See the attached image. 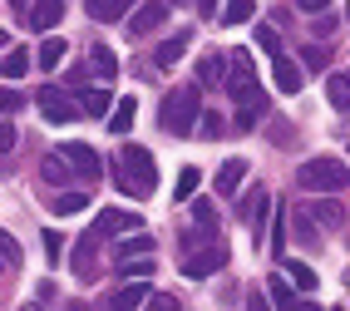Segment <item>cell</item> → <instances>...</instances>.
<instances>
[{
  "label": "cell",
  "mask_w": 350,
  "mask_h": 311,
  "mask_svg": "<svg viewBox=\"0 0 350 311\" xmlns=\"http://www.w3.org/2000/svg\"><path fill=\"white\" fill-rule=\"evenodd\" d=\"M129 252H153V242H148V237H133V242L119 247V257H129Z\"/></svg>",
  "instance_id": "cell-40"
},
{
  "label": "cell",
  "mask_w": 350,
  "mask_h": 311,
  "mask_svg": "<svg viewBox=\"0 0 350 311\" xmlns=\"http://www.w3.org/2000/svg\"><path fill=\"white\" fill-rule=\"evenodd\" d=\"M144 227V218H133V212H124V208H104L99 212V223H94V232L99 237H113V232H138Z\"/></svg>",
  "instance_id": "cell-8"
},
{
  "label": "cell",
  "mask_w": 350,
  "mask_h": 311,
  "mask_svg": "<svg viewBox=\"0 0 350 311\" xmlns=\"http://www.w3.org/2000/svg\"><path fill=\"white\" fill-rule=\"evenodd\" d=\"M25 5H30V0H10V10H25Z\"/></svg>",
  "instance_id": "cell-47"
},
{
  "label": "cell",
  "mask_w": 350,
  "mask_h": 311,
  "mask_svg": "<svg viewBox=\"0 0 350 311\" xmlns=\"http://www.w3.org/2000/svg\"><path fill=\"white\" fill-rule=\"evenodd\" d=\"M44 252H50V262H59V252H64V237L50 232V227H44Z\"/></svg>",
  "instance_id": "cell-39"
},
{
  "label": "cell",
  "mask_w": 350,
  "mask_h": 311,
  "mask_svg": "<svg viewBox=\"0 0 350 311\" xmlns=\"http://www.w3.org/2000/svg\"><path fill=\"white\" fill-rule=\"evenodd\" d=\"M119 267L133 272V277H148L153 272V257H119Z\"/></svg>",
  "instance_id": "cell-33"
},
{
  "label": "cell",
  "mask_w": 350,
  "mask_h": 311,
  "mask_svg": "<svg viewBox=\"0 0 350 311\" xmlns=\"http://www.w3.org/2000/svg\"><path fill=\"white\" fill-rule=\"evenodd\" d=\"M89 208V193H59L55 198V212H84Z\"/></svg>",
  "instance_id": "cell-30"
},
{
  "label": "cell",
  "mask_w": 350,
  "mask_h": 311,
  "mask_svg": "<svg viewBox=\"0 0 350 311\" xmlns=\"http://www.w3.org/2000/svg\"><path fill=\"white\" fill-rule=\"evenodd\" d=\"M227 267V247H213V252H193V257H183V277H213Z\"/></svg>",
  "instance_id": "cell-7"
},
{
  "label": "cell",
  "mask_w": 350,
  "mask_h": 311,
  "mask_svg": "<svg viewBox=\"0 0 350 311\" xmlns=\"http://www.w3.org/2000/svg\"><path fill=\"white\" fill-rule=\"evenodd\" d=\"M198 124H202V99H198V89H193V84L173 89L168 99H163V129H168L173 138H188Z\"/></svg>",
  "instance_id": "cell-2"
},
{
  "label": "cell",
  "mask_w": 350,
  "mask_h": 311,
  "mask_svg": "<svg viewBox=\"0 0 350 311\" xmlns=\"http://www.w3.org/2000/svg\"><path fill=\"white\" fill-rule=\"evenodd\" d=\"M311 218H316L321 227H340L345 212H340V203H316V208H311Z\"/></svg>",
  "instance_id": "cell-28"
},
{
  "label": "cell",
  "mask_w": 350,
  "mask_h": 311,
  "mask_svg": "<svg viewBox=\"0 0 350 311\" xmlns=\"http://www.w3.org/2000/svg\"><path fill=\"white\" fill-rule=\"evenodd\" d=\"M69 169H75V163H69L64 153H50V158L40 163V173H44V183H50V188H64V183H69Z\"/></svg>",
  "instance_id": "cell-16"
},
{
  "label": "cell",
  "mask_w": 350,
  "mask_h": 311,
  "mask_svg": "<svg viewBox=\"0 0 350 311\" xmlns=\"http://www.w3.org/2000/svg\"><path fill=\"white\" fill-rule=\"evenodd\" d=\"M271 301L276 306H296V292L286 286V277H271Z\"/></svg>",
  "instance_id": "cell-32"
},
{
  "label": "cell",
  "mask_w": 350,
  "mask_h": 311,
  "mask_svg": "<svg viewBox=\"0 0 350 311\" xmlns=\"http://www.w3.org/2000/svg\"><path fill=\"white\" fill-rule=\"evenodd\" d=\"M345 15H350V0H345Z\"/></svg>",
  "instance_id": "cell-48"
},
{
  "label": "cell",
  "mask_w": 350,
  "mask_h": 311,
  "mask_svg": "<svg viewBox=\"0 0 350 311\" xmlns=\"http://www.w3.org/2000/svg\"><path fill=\"white\" fill-rule=\"evenodd\" d=\"M148 306H158V311H173L178 301H173V297H158V292H153V297H148Z\"/></svg>",
  "instance_id": "cell-45"
},
{
  "label": "cell",
  "mask_w": 350,
  "mask_h": 311,
  "mask_svg": "<svg viewBox=\"0 0 350 311\" xmlns=\"http://www.w3.org/2000/svg\"><path fill=\"white\" fill-rule=\"evenodd\" d=\"M296 183L311 188V193H340V188L350 183V169L340 158H306L301 173H296Z\"/></svg>",
  "instance_id": "cell-3"
},
{
  "label": "cell",
  "mask_w": 350,
  "mask_h": 311,
  "mask_svg": "<svg viewBox=\"0 0 350 311\" xmlns=\"http://www.w3.org/2000/svg\"><path fill=\"white\" fill-rule=\"evenodd\" d=\"M188 45H193V30H178L173 40H163V45H158V55H153V60H158V69H168V64H178L183 55H188Z\"/></svg>",
  "instance_id": "cell-13"
},
{
  "label": "cell",
  "mask_w": 350,
  "mask_h": 311,
  "mask_svg": "<svg viewBox=\"0 0 350 311\" xmlns=\"http://www.w3.org/2000/svg\"><path fill=\"white\" fill-rule=\"evenodd\" d=\"M59 153L75 163V178H84L89 188L99 183V173H104V163H99V153L94 149H84V143H59Z\"/></svg>",
  "instance_id": "cell-6"
},
{
  "label": "cell",
  "mask_w": 350,
  "mask_h": 311,
  "mask_svg": "<svg viewBox=\"0 0 350 311\" xmlns=\"http://www.w3.org/2000/svg\"><path fill=\"white\" fill-rule=\"evenodd\" d=\"M59 20H64V0H35L25 25H30V30H44V35H50V30L59 25Z\"/></svg>",
  "instance_id": "cell-9"
},
{
  "label": "cell",
  "mask_w": 350,
  "mask_h": 311,
  "mask_svg": "<svg viewBox=\"0 0 350 311\" xmlns=\"http://www.w3.org/2000/svg\"><path fill=\"white\" fill-rule=\"evenodd\" d=\"M133 119H138V104H133V99H119V104H113V114H109V129H113V134H129Z\"/></svg>",
  "instance_id": "cell-20"
},
{
  "label": "cell",
  "mask_w": 350,
  "mask_h": 311,
  "mask_svg": "<svg viewBox=\"0 0 350 311\" xmlns=\"http://www.w3.org/2000/svg\"><path fill=\"white\" fill-rule=\"evenodd\" d=\"M15 138H20V134L10 129V114H5V129H0V149H5V153H10V149H15Z\"/></svg>",
  "instance_id": "cell-42"
},
{
  "label": "cell",
  "mask_w": 350,
  "mask_h": 311,
  "mask_svg": "<svg viewBox=\"0 0 350 311\" xmlns=\"http://www.w3.org/2000/svg\"><path fill=\"white\" fill-rule=\"evenodd\" d=\"M296 5L306 10V15H321V10H331V0H296Z\"/></svg>",
  "instance_id": "cell-43"
},
{
  "label": "cell",
  "mask_w": 350,
  "mask_h": 311,
  "mask_svg": "<svg viewBox=\"0 0 350 311\" xmlns=\"http://www.w3.org/2000/svg\"><path fill=\"white\" fill-rule=\"evenodd\" d=\"M271 247H276V257H286V212L276 218V232H271Z\"/></svg>",
  "instance_id": "cell-37"
},
{
  "label": "cell",
  "mask_w": 350,
  "mask_h": 311,
  "mask_svg": "<svg viewBox=\"0 0 350 311\" xmlns=\"http://www.w3.org/2000/svg\"><path fill=\"white\" fill-rule=\"evenodd\" d=\"M20 104H25V94H15V89H10V84H5V114H15V109H20Z\"/></svg>",
  "instance_id": "cell-44"
},
{
  "label": "cell",
  "mask_w": 350,
  "mask_h": 311,
  "mask_svg": "<svg viewBox=\"0 0 350 311\" xmlns=\"http://www.w3.org/2000/svg\"><path fill=\"white\" fill-rule=\"evenodd\" d=\"M35 104H40V114H44V124H75V119L84 114L79 104H69V94L55 89V84H44V89L35 94Z\"/></svg>",
  "instance_id": "cell-5"
},
{
  "label": "cell",
  "mask_w": 350,
  "mask_h": 311,
  "mask_svg": "<svg viewBox=\"0 0 350 311\" xmlns=\"http://www.w3.org/2000/svg\"><path fill=\"white\" fill-rule=\"evenodd\" d=\"M30 64H35V55H30V50H5V64H0V69H5V84H15Z\"/></svg>",
  "instance_id": "cell-21"
},
{
  "label": "cell",
  "mask_w": 350,
  "mask_h": 311,
  "mask_svg": "<svg viewBox=\"0 0 350 311\" xmlns=\"http://www.w3.org/2000/svg\"><path fill=\"white\" fill-rule=\"evenodd\" d=\"M69 55V45L59 40V35H44V45H40V55H35V64H44V69H55L59 60Z\"/></svg>",
  "instance_id": "cell-19"
},
{
  "label": "cell",
  "mask_w": 350,
  "mask_h": 311,
  "mask_svg": "<svg viewBox=\"0 0 350 311\" xmlns=\"http://www.w3.org/2000/svg\"><path fill=\"white\" fill-rule=\"evenodd\" d=\"M252 15H256V0H227V5H222V20H217V25H247Z\"/></svg>",
  "instance_id": "cell-18"
},
{
  "label": "cell",
  "mask_w": 350,
  "mask_h": 311,
  "mask_svg": "<svg viewBox=\"0 0 350 311\" xmlns=\"http://www.w3.org/2000/svg\"><path fill=\"white\" fill-rule=\"evenodd\" d=\"M79 109L89 119H104V114H113V99H109V89H89V94H79Z\"/></svg>",
  "instance_id": "cell-17"
},
{
  "label": "cell",
  "mask_w": 350,
  "mask_h": 311,
  "mask_svg": "<svg viewBox=\"0 0 350 311\" xmlns=\"http://www.w3.org/2000/svg\"><path fill=\"white\" fill-rule=\"evenodd\" d=\"M148 297H153V292H148L144 282H129L124 292H113V297H109V306H144Z\"/></svg>",
  "instance_id": "cell-23"
},
{
  "label": "cell",
  "mask_w": 350,
  "mask_h": 311,
  "mask_svg": "<svg viewBox=\"0 0 350 311\" xmlns=\"http://www.w3.org/2000/svg\"><path fill=\"white\" fill-rule=\"evenodd\" d=\"M325 99L345 114L350 109V75H331V79H325Z\"/></svg>",
  "instance_id": "cell-22"
},
{
  "label": "cell",
  "mask_w": 350,
  "mask_h": 311,
  "mask_svg": "<svg viewBox=\"0 0 350 311\" xmlns=\"http://www.w3.org/2000/svg\"><path fill=\"white\" fill-rule=\"evenodd\" d=\"M198 10H202V20H213V15H222V10H217V0H198Z\"/></svg>",
  "instance_id": "cell-46"
},
{
  "label": "cell",
  "mask_w": 350,
  "mask_h": 311,
  "mask_svg": "<svg viewBox=\"0 0 350 311\" xmlns=\"http://www.w3.org/2000/svg\"><path fill=\"white\" fill-rule=\"evenodd\" d=\"M282 267H286V277L301 286V292H316V272L306 267V262H291V257H282Z\"/></svg>",
  "instance_id": "cell-24"
},
{
  "label": "cell",
  "mask_w": 350,
  "mask_h": 311,
  "mask_svg": "<svg viewBox=\"0 0 350 311\" xmlns=\"http://www.w3.org/2000/svg\"><path fill=\"white\" fill-rule=\"evenodd\" d=\"M301 64H306V69H325V50H321V45H306V50H301Z\"/></svg>",
  "instance_id": "cell-36"
},
{
  "label": "cell",
  "mask_w": 350,
  "mask_h": 311,
  "mask_svg": "<svg viewBox=\"0 0 350 311\" xmlns=\"http://www.w3.org/2000/svg\"><path fill=\"white\" fill-rule=\"evenodd\" d=\"M0 257H5V267H10V272L20 267V242H15V237H10V232H5V237H0Z\"/></svg>",
  "instance_id": "cell-34"
},
{
  "label": "cell",
  "mask_w": 350,
  "mask_h": 311,
  "mask_svg": "<svg viewBox=\"0 0 350 311\" xmlns=\"http://www.w3.org/2000/svg\"><path fill=\"white\" fill-rule=\"evenodd\" d=\"M198 183H202V173L188 163V169L178 173V183H173V198H193V193H198Z\"/></svg>",
  "instance_id": "cell-27"
},
{
  "label": "cell",
  "mask_w": 350,
  "mask_h": 311,
  "mask_svg": "<svg viewBox=\"0 0 350 311\" xmlns=\"http://www.w3.org/2000/svg\"><path fill=\"white\" fill-rule=\"evenodd\" d=\"M94 242H99V232L79 237V247H75V262H69V267H75V277H79V282H89V277L99 272V262H94Z\"/></svg>",
  "instance_id": "cell-10"
},
{
  "label": "cell",
  "mask_w": 350,
  "mask_h": 311,
  "mask_svg": "<svg viewBox=\"0 0 350 311\" xmlns=\"http://www.w3.org/2000/svg\"><path fill=\"white\" fill-rule=\"evenodd\" d=\"M198 129L213 138V134H222V119H217V114H202V124H198Z\"/></svg>",
  "instance_id": "cell-41"
},
{
  "label": "cell",
  "mask_w": 350,
  "mask_h": 311,
  "mask_svg": "<svg viewBox=\"0 0 350 311\" xmlns=\"http://www.w3.org/2000/svg\"><path fill=\"white\" fill-rule=\"evenodd\" d=\"M163 20H168V0H148V5H138V10H133V35L158 30Z\"/></svg>",
  "instance_id": "cell-11"
},
{
  "label": "cell",
  "mask_w": 350,
  "mask_h": 311,
  "mask_svg": "<svg viewBox=\"0 0 350 311\" xmlns=\"http://www.w3.org/2000/svg\"><path fill=\"white\" fill-rule=\"evenodd\" d=\"M232 75H227V89H232V99H242V104H256V109H267V94L256 89V64L247 50H232Z\"/></svg>",
  "instance_id": "cell-4"
},
{
  "label": "cell",
  "mask_w": 350,
  "mask_h": 311,
  "mask_svg": "<svg viewBox=\"0 0 350 311\" xmlns=\"http://www.w3.org/2000/svg\"><path fill=\"white\" fill-rule=\"evenodd\" d=\"M119 188L133 198H153L158 193V163L148 149H138V143H129V149L119 153Z\"/></svg>",
  "instance_id": "cell-1"
},
{
  "label": "cell",
  "mask_w": 350,
  "mask_h": 311,
  "mask_svg": "<svg viewBox=\"0 0 350 311\" xmlns=\"http://www.w3.org/2000/svg\"><path fill=\"white\" fill-rule=\"evenodd\" d=\"M256 45H262V50H267V55H282V45H276V30H267V25H262V30H256Z\"/></svg>",
  "instance_id": "cell-38"
},
{
  "label": "cell",
  "mask_w": 350,
  "mask_h": 311,
  "mask_svg": "<svg viewBox=\"0 0 350 311\" xmlns=\"http://www.w3.org/2000/svg\"><path fill=\"white\" fill-rule=\"evenodd\" d=\"M227 69H232L227 55H202V60H198V84H222Z\"/></svg>",
  "instance_id": "cell-15"
},
{
  "label": "cell",
  "mask_w": 350,
  "mask_h": 311,
  "mask_svg": "<svg viewBox=\"0 0 350 311\" xmlns=\"http://www.w3.org/2000/svg\"><path fill=\"white\" fill-rule=\"evenodd\" d=\"M242 178H247V163H242V158H227L222 169H217V178H213V188H217L222 198H232V193L242 188Z\"/></svg>",
  "instance_id": "cell-12"
},
{
  "label": "cell",
  "mask_w": 350,
  "mask_h": 311,
  "mask_svg": "<svg viewBox=\"0 0 350 311\" xmlns=\"http://www.w3.org/2000/svg\"><path fill=\"white\" fill-rule=\"evenodd\" d=\"M336 25H340V20H336L331 10H321V15L311 20V30H316V35H325V40H331V35H336Z\"/></svg>",
  "instance_id": "cell-35"
},
{
  "label": "cell",
  "mask_w": 350,
  "mask_h": 311,
  "mask_svg": "<svg viewBox=\"0 0 350 311\" xmlns=\"http://www.w3.org/2000/svg\"><path fill=\"white\" fill-rule=\"evenodd\" d=\"M267 212H271V198L256 193L252 198V237H256V242H262V232H267Z\"/></svg>",
  "instance_id": "cell-26"
},
{
  "label": "cell",
  "mask_w": 350,
  "mask_h": 311,
  "mask_svg": "<svg viewBox=\"0 0 350 311\" xmlns=\"http://www.w3.org/2000/svg\"><path fill=\"white\" fill-rule=\"evenodd\" d=\"M193 218H198V227H202V232H213V227H217V208H213V203L202 198V203L193 208Z\"/></svg>",
  "instance_id": "cell-31"
},
{
  "label": "cell",
  "mask_w": 350,
  "mask_h": 311,
  "mask_svg": "<svg viewBox=\"0 0 350 311\" xmlns=\"http://www.w3.org/2000/svg\"><path fill=\"white\" fill-rule=\"evenodd\" d=\"M129 10V0H94V20H119Z\"/></svg>",
  "instance_id": "cell-29"
},
{
  "label": "cell",
  "mask_w": 350,
  "mask_h": 311,
  "mask_svg": "<svg viewBox=\"0 0 350 311\" xmlns=\"http://www.w3.org/2000/svg\"><path fill=\"white\" fill-rule=\"evenodd\" d=\"M271 75H276V89H286V94H296V89H301V79H306V75H301V64H296V60H286V55H276Z\"/></svg>",
  "instance_id": "cell-14"
},
{
  "label": "cell",
  "mask_w": 350,
  "mask_h": 311,
  "mask_svg": "<svg viewBox=\"0 0 350 311\" xmlns=\"http://www.w3.org/2000/svg\"><path fill=\"white\" fill-rule=\"evenodd\" d=\"M89 60H94V75H99V79H113V75H119V60H113L109 45H94V55H89Z\"/></svg>",
  "instance_id": "cell-25"
}]
</instances>
